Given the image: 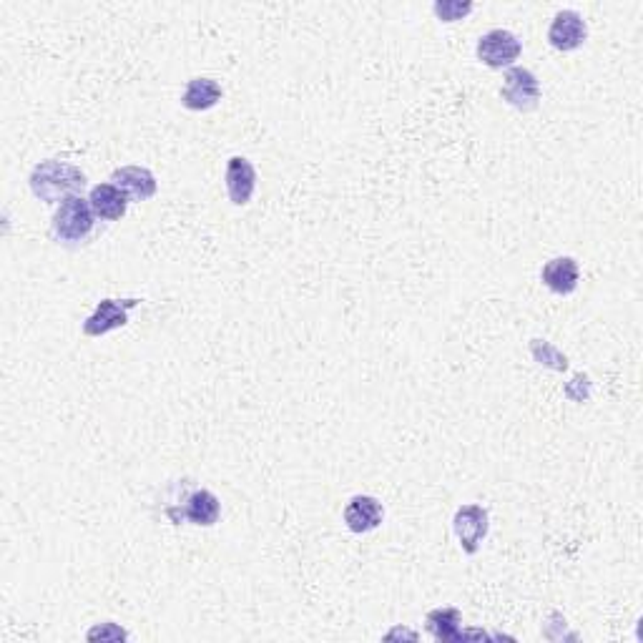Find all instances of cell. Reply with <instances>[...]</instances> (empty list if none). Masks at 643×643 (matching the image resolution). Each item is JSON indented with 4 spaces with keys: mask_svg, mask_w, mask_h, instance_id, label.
I'll return each mask as SVG.
<instances>
[{
    "mask_svg": "<svg viewBox=\"0 0 643 643\" xmlns=\"http://www.w3.org/2000/svg\"><path fill=\"white\" fill-rule=\"evenodd\" d=\"M28 181H31L33 196L46 204H61L68 196H81V191L86 189V174L78 166L56 159H46L33 166Z\"/></svg>",
    "mask_w": 643,
    "mask_h": 643,
    "instance_id": "obj_1",
    "label": "cell"
},
{
    "mask_svg": "<svg viewBox=\"0 0 643 643\" xmlns=\"http://www.w3.org/2000/svg\"><path fill=\"white\" fill-rule=\"evenodd\" d=\"M96 214H93L91 204L83 196H68L61 201L53 214L51 222V237L63 247H81L91 239L93 229H96Z\"/></svg>",
    "mask_w": 643,
    "mask_h": 643,
    "instance_id": "obj_2",
    "label": "cell"
},
{
    "mask_svg": "<svg viewBox=\"0 0 643 643\" xmlns=\"http://www.w3.org/2000/svg\"><path fill=\"white\" fill-rule=\"evenodd\" d=\"M500 96L508 106L523 111H535L541 106V83L535 78L533 71L523 66H510L503 76V88H500Z\"/></svg>",
    "mask_w": 643,
    "mask_h": 643,
    "instance_id": "obj_3",
    "label": "cell"
},
{
    "mask_svg": "<svg viewBox=\"0 0 643 643\" xmlns=\"http://www.w3.org/2000/svg\"><path fill=\"white\" fill-rule=\"evenodd\" d=\"M475 53L488 68H510L523 53V43L515 33L505 31V28H493V31L480 36Z\"/></svg>",
    "mask_w": 643,
    "mask_h": 643,
    "instance_id": "obj_4",
    "label": "cell"
},
{
    "mask_svg": "<svg viewBox=\"0 0 643 643\" xmlns=\"http://www.w3.org/2000/svg\"><path fill=\"white\" fill-rule=\"evenodd\" d=\"M490 528V515L483 505H463V508L455 510L453 518V530L455 538H458L460 548H463L468 556H475L483 546L485 535H488Z\"/></svg>",
    "mask_w": 643,
    "mask_h": 643,
    "instance_id": "obj_5",
    "label": "cell"
},
{
    "mask_svg": "<svg viewBox=\"0 0 643 643\" xmlns=\"http://www.w3.org/2000/svg\"><path fill=\"white\" fill-rule=\"evenodd\" d=\"M136 304H139V299H101L91 317H86V322H83V335L103 337L119 330L129 322V312Z\"/></svg>",
    "mask_w": 643,
    "mask_h": 643,
    "instance_id": "obj_6",
    "label": "cell"
},
{
    "mask_svg": "<svg viewBox=\"0 0 643 643\" xmlns=\"http://www.w3.org/2000/svg\"><path fill=\"white\" fill-rule=\"evenodd\" d=\"M588 26L578 11H558L553 16L551 28H548V41L556 51H576L586 43Z\"/></svg>",
    "mask_w": 643,
    "mask_h": 643,
    "instance_id": "obj_7",
    "label": "cell"
},
{
    "mask_svg": "<svg viewBox=\"0 0 643 643\" xmlns=\"http://www.w3.org/2000/svg\"><path fill=\"white\" fill-rule=\"evenodd\" d=\"M224 181H227L229 201L237 206H247L249 201H252L254 189H257V171H254L249 159H244V156H232V159L227 161Z\"/></svg>",
    "mask_w": 643,
    "mask_h": 643,
    "instance_id": "obj_8",
    "label": "cell"
},
{
    "mask_svg": "<svg viewBox=\"0 0 643 643\" xmlns=\"http://www.w3.org/2000/svg\"><path fill=\"white\" fill-rule=\"evenodd\" d=\"M345 525L352 530V533H370V530L380 528L382 520H385V508L377 498L372 495H355L350 498V503L345 505Z\"/></svg>",
    "mask_w": 643,
    "mask_h": 643,
    "instance_id": "obj_9",
    "label": "cell"
},
{
    "mask_svg": "<svg viewBox=\"0 0 643 643\" xmlns=\"http://www.w3.org/2000/svg\"><path fill=\"white\" fill-rule=\"evenodd\" d=\"M111 184L119 186L129 201H149L159 189L156 176L146 166H121L111 174Z\"/></svg>",
    "mask_w": 643,
    "mask_h": 643,
    "instance_id": "obj_10",
    "label": "cell"
},
{
    "mask_svg": "<svg viewBox=\"0 0 643 643\" xmlns=\"http://www.w3.org/2000/svg\"><path fill=\"white\" fill-rule=\"evenodd\" d=\"M88 204H91L93 214L103 222H116L129 209V196L119 189L116 184H96L88 194Z\"/></svg>",
    "mask_w": 643,
    "mask_h": 643,
    "instance_id": "obj_11",
    "label": "cell"
},
{
    "mask_svg": "<svg viewBox=\"0 0 643 643\" xmlns=\"http://www.w3.org/2000/svg\"><path fill=\"white\" fill-rule=\"evenodd\" d=\"M541 279L553 294H573L578 289L581 269L573 257H556L543 267Z\"/></svg>",
    "mask_w": 643,
    "mask_h": 643,
    "instance_id": "obj_12",
    "label": "cell"
},
{
    "mask_svg": "<svg viewBox=\"0 0 643 643\" xmlns=\"http://www.w3.org/2000/svg\"><path fill=\"white\" fill-rule=\"evenodd\" d=\"M224 91L219 81L206 76H196L186 83L184 93H181V106L189 111H209L222 101Z\"/></svg>",
    "mask_w": 643,
    "mask_h": 643,
    "instance_id": "obj_13",
    "label": "cell"
},
{
    "mask_svg": "<svg viewBox=\"0 0 643 643\" xmlns=\"http://www.w3.org/2000/svg\"><path fill=\"white\" fill-rule=\"evenodd\" d=\"M219 515H222V503H219L217 495L206 488L194 490L184 500V510H181V518L189 520L191 525H204V528L217 523Z\"/></svg>",
    "mask_w": 643,
    "mask_h": 643,
    "instance_id": "obj_14",
    "label": "cell"
},
{
    "mask_svg": "<svg viewBox=\"0 0 643 643\" xmlns=\"http://www.w3.org/2000/svg\"><path fill=\"white\" fill-rule=\"evenodd\" d=\"M460 623H463V616H460L458 608L453 606L435 608V611L427 613L425 618L427 631L433 633V638H438V641H458Z\"/></svg>",
    "mask_w": 643,
    "mask_h": 643,
    "instance_id": "obj_15",
    "label": "cell"
},
{
    "mask_svg": "<svg viewBox=\"0 0 643 643\" xmlns=\"http://www.w3.org/2000/svg\"><path fill=\"white\" fill-rule=\"evenodd\" d=\"M530 352H533V357L541 365L551 367V370H558L563 372L568 367V360L566 355H561V352L556 350V347L551 345V342H541V340H533V345H530Z\"/></svg>",
    "mask_w": 643,
    "mask_h": 643,
    "instance_id": "obj_16",
    "label": "cell"
},
{
    "mask_svg": "<svg viewBox=\"0 0 643 643\" xmlns=\"http://www.w3.org/2000/svg\"><path fill=\"white\" fill-rule=\"evenodd\" d=\"M435 16L440 18L443 23H455V21H463L465 16H470L473 13V3H460V0H438L433 6Z\"/></svg>",
    "mask_w": 643,
    "mask_h": 643,
    "instance_id": "obj_17",
    "label": "cell"
},
{
    "mask_svg": "<svg viewBox=\"0 0 643 643\" xmlns=\"http://www.w3.org/2000/svg\"><path fill=\"white\" fill-rule=\"evenodd\" d=\"M88 641H124V638H129V633L124 631L121 626H116V623H101V626H93L91 631L86 633Z\"/></svg>",
    "mask_w": 643,
    "mask_h": 643,
    "instance_id": "obj_18",
    "label": "cell"
}]
</instances>
